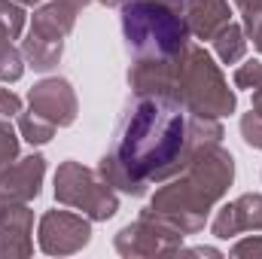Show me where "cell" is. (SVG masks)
Masks as SVG:
<instances>
[{"mask_svg": "<svg viewBox=\"0 0 262 259\" xmlns=\"http://www.w3.org/2000/svg\"><path fill=\"white\" fill-rule=\"evenodd\" d=\"M128 85L134 95L177 98V58H134L128 67Z\"/></svg>", "mask_w": 262, "mask_h": 259, "instance_id": "cell-10", "label": "cell"}, {"mask_svg": "<svg viewBox=\"0 0 262 259\" xmlns=\"http://www.w3.org/2000/svg\"><path fill=\"white\" fill-rule=\"evenodd\" d=\"M18 134H21L31 146H40V143H49V140L55 137V125L28 110V113H18Z\"/></svg>", "mask_w": 262, "mask_h": 259, "instance_id": "cell-18", "label": "cell"}, {"mask_svg": "<svg viewBox=\"0 0 262 259\" xmlns=\"http://www.w3.org/2000/svg\"><path fill=\"white\" fill-rule=\"evenodd\" d=\"M241 137H244V143L247 146H253V149H262V116L259 113H244L241 116Z\"/></svg>", "mask_w": 262, "mask_h": 259, "instance_id": "cell-22", "label": "cell"}, {"mask_svg": "<svg viewBox=\"0 0 262 259\" xmlns=\"http://www.w3.org/2000/svg\"><path fill=\"white\" fill-rule=\"evenodd\" d=\"M31 229H34V213H31V207H28V204H9V207L0 213V259L31 256V253H34Z\"/></svg>", "mask_w": 262, "mask_h": 259, "instance_id": "cell-12", "label": "cell"}, {"mask_svg": "<svg viewBox=\"0 0 262 259\" xmlns=\"http://www.w3.org/2000/svg\"><path fill=\"white\" fill-rule=\"evenodd\" d=\"M25 55L12 46V40L0 31V82H18L25 73Z\"/></svg>", "mask_w": 262, "mask_h": 259, "instance_id": "cell-17", "label": "cell"}, {"mask_svg": "<svg viewBox=\"0 0 262 259\" xmlns=\"http://www.w3.org/2000/svg\"><path fill=\"white\" fill-rule=\"evenodd\" d=\"M262 229V195L247 192L235 201H229L226 207H220V213L210 223V232L216 238H235L244 232H259Z\"/></svg>", "mask_w": 262, "mask_h": 259, "instance_id": "cell-11", "label": "cell"}, {"mask_svg": "<svg viewBox=\"0 0 262 259\" xmlns=\"http://www.w3.org/2000/svg\"><path fill=\"white\" fill-rule=\"evenodd\" d=\"M9 204H15V201H9V198H6V195L0 192V213H3V210H6V207H9Z\"/></svg>", "mask_w": 262, "mask_h": 259, "instance_id": "cell-29", "label": "cell"}, {"mask_svg": "<svg viewBox=\"0 0 262 259\" xmlns=\"http://www.w3.org/2000/svg\"><path fill=\"white\" fill-rule=\"evenodd\" d=\"M21 113V98L9 89H0V119H12Z\"/></svg>", "mask_w": 262, "mask_h": 259, "instance_id": "cell-24", "label": "cell"}, {"mask_svg": "<svg viewBox=\"0 0 262 259\" xmlns=\"http://www.w3.org/2000/svg\"><path fill=\"white\" fill-rule=\"evenodd\" d=\"M213 52H216V58L223 64H238L244 58V52H247V34H244V28L235 25V21L223 25L213 34Z\"/></svg>", "mask_w": 262, "mask_h": 259, "instance_id": "cell-16", "label": "cell"}, {"mask_svg": "<svg viewBox=\"0 0 262 259\" xmlns=\"http://www.w3.org/2000/svg\"><path fill=\"white\" fill-rule=\"evenodd\" d=\"M177 98L186 113L195 116H229L235 113V92L229 89L220 64L210 58L204 46H186L177 55Z\"/></svg>", "mask_w": 262, "mask_h": 259, "instance_id": "cell-4", "label": "cell"}, {"mask_svg": "<svg viewBox=\"0 0 262 259\" xmlns=\"http://www.w3.org/2000/svg\"><path fill=\"white\" fill-rule=\"evenodd\" d=\"M61 3H67V6H70L73 12H79V9H82V6H89L92 0H61Z\"/></svg>", "mask_w": 262, "mask_h": 259, "instance_id": "cell-27", "label": "cell"}, {"mask_svg": "<svg viewBox=\"0 0 262 259\" xmlns=\"http://www.w3.org/2000/svg\"><path fill=\"white\" fill-rule=\"evenodd\" d=\"M40 250L49 256H70L79 253L89 241H92V223L85 213H73V210H46L40 217Z\"/></svg>", "mask_w": 262, "mask_h": 259, "instance_id": "cell-7", "label": "cell"}, {"mask_svg": "<svg viewBox=\"0 0 262 259\" xmlns=\"http://www.w3.org/2000/svg\"><path fill=\"white\" fill-rule=\"evenodd\" d=\"M55 198L58 204L82 210L89 220H110L119 210V195L116 189L101 180L92 168L79 162H61L55 171Z\"/></svg>", "mask_w": 262, "mask_h": 259, "instance_id": "cell-5", "label": "cell"}, {"mask_svg": "<svg viewBox=\"0 0 262 259\" xmlns=\"http://www.w3.org/2000/svg\"><path fill=\"white\" fill-rule=\"evenodd\" d=\"M73 25H76V12L67 3H61V0H52V3H40V9L31 15L28 34L64 43V37L73 31Z\"/></svg>", "mask_w": 262, "mask_h": 259, "instance_id": "cell-13", "label": "cell"}, {"mask_svg": "<svg viewBox=\"0 0 262 259\" xmlns=\"http://www.w3.org/2000/svg\"><path fill=\"white\" fill-rule=\"evenodd\" d=\"M232 180H235L232 153L223 149V143H204L189 156L180 174H174L171 180H165L162 189H156L149 207L140 213L162 220L180 235H192L204 229L207 213L229 192Z\"/></svg>", "mask_w": 262, "mask_h": 259, "instance_id": "cell-2", "label": "cell"}, {"mask_svg": "<svg viewBox=\"0 0 262 259\" xmlns=\"http://www.w3.org/2000/svg\"><path fill=\"white\" fill-rule=\"evenodd\" d=\"M253 113H259V116H262V89L253 92Z\"/></svg>", "mask_w": 262, "mask_h": 259, "instance_id": "cell-28", "label": "cell"}, {"mask_svg": "<svg viewBox=\"0 0 262 259\" xmlns=\"http://www.w3.org/2000/svg\"><path fill=\"white\" fill-rule=\"evenodd\" d=\"M235 85L238 89H250V92L262 89V61H247V64L238 67L235 70Z\"/></svg>", "mask_w": 262, "mask_h": 259, "instance_id": "cell-21", "label": "cell"}, {"mask_svg": "<svg viewBox=\"0 0 262 259\" xmlns=\"http://www.w3.org/2000/svg\"><path fill=\"white\" fill-rule=\"evenodd\" d=\"M98 3H104V6H122L125 0H98Z\"/></svg>", "mask_w": 262, "mask_h": 259, "instance_id": "cell-30", "label": "cell"}, {"mask_svg": "<svg viewBox=\"0 0 262 259\" xmlns=\"http://www.w3.org/2000/svg\"><path fill=\"white\" fill-rule=\"evenodd\" d=\"M229 0H189L186 3V25L195 40H213V34L229 25Z\"/></svg>", "mask_w": 262, "mask_h": 259, "instance_id": "cell-14", "label": "cell"}, {"mask_svg": "<svg viewBox=\"0 0 262 259\" xmlns=\"http://www.w3.org/2000/svg\"><path fill=\"white\" fill-rule=\"evenodd\" d=\"M232 256H238V259H259L262 256V238H259V235H250V238L238 241V244L232 247Z\"/></svg>", "mask_w": 262, "mask_h": 259, "instance_id": "cell-23", "label": "cell"}, {"mask_svg": "<svg viewBox=\"0 0 262 259\" xmlns=\"http://www.w3.org/2000/svg\"><path fill=\"white\" fill-rule=\"evenodd\" d=\"M61 52H64V43L43 40V37H34V34H28V37H25V43H21V55H25V61L34 67V70H40V73H46V70L58 67Z\"/></svg>", "mask_w": 262, "mask_h": 259, "instance_id": "cell-15", "label": "cell"}, {"mask_svg": "<svg viewBox=\"0 0 262 259\" xmlns=\"http://www.w3.org/2000/svg\"><path fill=\"white\" fill-rule=\"evenodd\" d=\"M28 104H31V113H37L40 119L52 122L55 128H67V125H73L76 110H79L70 82L61 79V76L40 79V82L28 92Z\"/></svg>", "mask_w": 262, "mask_h": 259, "instance_id": "cell-8", "label": "cell"}, {"mask_svg": "<svg viewBox=\"0 0 262 259\" xmlns=\"http://www.w3.org/2000/svg\"><path fill=\"white\" fill-rule=\"evenodd\" d=\"M235 6L241 9V15H259L262 12V0H235Z\"/></svg>", "mask_w": 262, "mask_h": 259, "instance_id": "cell-26", "label": "cell"}, {"mask_svg": "<svg viewBox=\"0 0 262 259\" xmlns=\"http://www.w3.org/2000/svg\"><path fill=\"white\" fill-rule=\"evenodd\" d=\"M43 177H46V159L40 153H31L0 171V192L15 204H28L31 198L40 195Z\"/></svg>", "mask_w": 262, "mask_h": 259, "instance_id": "cell-9", "label": "cell"}, {"mask_svg": "<svg viewBox=\"0 0 262 259\" xmlns=\"http://www.w3.org/2000/svg\"><path fill=\"white\" fill-rule=\"evenodd\" d=\"M15 159H18V134L9 122L0 119V171L9 168Z\"/></svg>", "mask_w": 262, "mask_h": 259, "instance_id": "cell-20", "label": "cell"}, {"mask_svg": "<svg viewBox=\"0 0 262 259\" xmlns=\"http://www.w3.org/2000/svg\"><path fill=\"white\" fill-rule=\"evenodd\" d=\"M244 34L253 40V46L262 52V12L259 15H247V18H244Z\"/></svg>", "mask_w": 262, "mask_h": 259, "instance_id": "cell-25", "label": "cell"}, {"mask_svg": "<svg viewBox=\"0 0 262 259\" xmlns=\"http://www.w3.org/2000/svg\"><path fill=\"white\" fill-rule=\"evenodd\" d=\"M189 0H125L122 37L134 58H177L189 46Z\"/></svg>", "mask_w": 262, "mask_h": 259, "instance_id": "cell-3", "label": "cell"}, {"mask_svg": "<svg viewBox=\"0 0 262 259\" xmlns=\"http://www.w3.org/2000/svg\"><path fill=\"white\" fill-rule=\"evenodd\" d=\"M116 250L122 256H177L183 250V235L162 220L140 213L137 223H128L116 235Z\"/></svg>", "mask_w": 262, "mask_h": 259, "instance_id": "cell-6", "label": "cell"}, {"mask_svg": "<svg viewBox=\"0 0 262 259\" xmlns=\"http://www.w3.org/2000/svg\"><path fill=\"white\" fill-rule=\"evenodd\" d=\"M0 31L9 40H18L25 34V9L18 0H0Z\"/></svg>", "mask_w": 262, "mask_h": 259, "instance_id": "cell-19", "label": "cell"}, {"mask_svg": "<svg viewBox=\"0 0 262 259\" xmlns=\"http://www.w3.org/2000/svg\"><path fill=\"white\" fill-rule=\"evenodd\" d=\"M18 3H21V6H40L43 0H18Z\"/></svg>", "mask_w": 262, "mask_h": 259, "instance_id": "cell-31", "label": "cell"}, {"mask_svg": "<svg viewBox=\"0 0 262 259\" xmlns=\"http://www.w3.org/2000/svg\"><path fill=\"white\" fill-rule=\"evenodd\" d=\"M198 146L189 113L171 95H134L119 122L113 149L98 162L101 180L128 195H146L152 183L180 174Z\"/></svg>", "mask_w": 262, "mask_h": 259, "instance_id": "cell-1", "label": "cell"}]
</instances>
